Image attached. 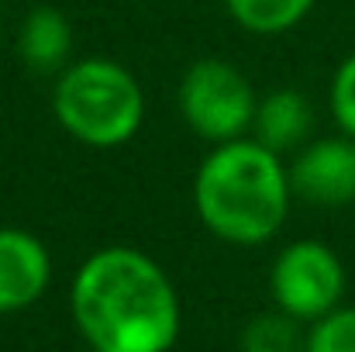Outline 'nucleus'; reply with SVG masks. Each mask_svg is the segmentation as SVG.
Segmentation results:
<instances>
[{"instance_id": "obj_1", "label": "nucleus", "mask_w": 355, "mask_h": 352, "mask_svg": "<svg viewBox=\"0 0 355 352\" xmlns=\"http://www.w3.org/2000/svg\"><path fill=\"white\" fill-rule=\"evenodd\" d=\"M69 311L94 352H169L180 335V297L169 273L131 245L83 259Z\"/></svg>"}, {"instance_id": "obj_2", "label": "nucleus", "mask_w": 355, "mask_h": 352, "mask_svg": "<svg viewBox=\"0 0 355 352\" xmlns=\"http://www.w3.org/2000/svg\"><path fill=\"white\" fill-rule=\"evenodd\" d=\"M293 187L286 162L252 135L214 145L193 176L204 228L228 245H266L286 225Z\"/></svg>"}, {"instance_id": "obj_3", "label": "nucleus", "mask_w": 355, "mask_h": 352, "mask_svg": "<svg viewBox=\"0 0 355 352\" xmlns=\"http://www.w3.org/2000/svg\"><path fill=\"white\" fill-rule=\"evenodd\" d=\"M52 111L66 135L90 149L128 145L145 121V90L114 59L69 62L52 87Z\"/></svg>"}, {"instance_id": "obj_4", "label": "nucleus", "mask_w": 355, "mask_h": 352, "mask_svg": "<svg viewBox=\"0 0 355 352\" xmlns=\"http://www.w3.org/2000/svg\"><path fill=\"white\" fill-rule=\"evenodd\" d=\"M176 101L187 128L211 145L245 138L259 108L252 80L225 59H197L183 73Z\"/></svg>"}, {"instance_id": "obj_5", "label": "nucleus", "mask_w": 355, "mask_h": 352, "mask_svg": "<svg viewBox=\"0 0 355 352\" xmlns=\"http://www.w3.org/2000/svg\"><path fill=\"white\" fill-rule=\"evenodd\" d=\"M345 266L328 242L297 238L279 249L269 269V294L279 311L297 321H321L345 297Z\"/></svg>"}, {"instance_id": "obj_6", "label": "nucleus", "mask_w": 355, "mask_h": 352, "mask_svg": "<svg viewBox=\"0 0 355 352\" xmlns=\"http://www.w3.org/2000/svg\"><path fill=\"white\" fill-rule=\"evenodd\" d=\"M293 197L314 208H345L355 204V138L324 135L311 138L286 162Z\"/></svg>"}, {"instance_id": "obj_7", "label": "nucleus", "mask_w": 355, "mask_h": 352, "mask_svg": "<svg viewBox=\"0 0 355 352\" xmlns=\"http://www.w3.org/2000/svg\"><path fill=\"white\" fill-rule=\"evenodd\" d=\"M52 280V255L38 235L0 228V315H17L42 301Z\"/></svg>"}, {"instance_id": "obj_8", "label": "nucleus", "mask_w": 355, "mask_h": 352, "mask_svg": "<svg viewBox=\"0 0 355 352\" xmlns=\"http://www.w3.org/2000/svg\"><path fill=\"white\" fill-rule=\"evenodd\" d=\"M311 128H314V108L300 90L286 87V90H272V94L259 97L252 138L262 142L266 149H272L276 156L297 152L300 145H307Z\"/></svg>"}, {"instance_id": "obj_9", "label": "nucleus", "mask_w": 355, "mask_h": 352, "mask_svg": "<svg viewBox=\"0 0 355 352\" xmlns=\"http://www.w3.org/2000/svg\"><path fill=\"white\" fill-rule=\"evenodd\" d=\"M17 56L31 73H62L73 56V24L59 7H35L17 28Z\"/></svg>"}, {"instance_id": "obj_10", "label": "nucleus", "mask_w": 355, "mask_h": 352, "mask_svg": "<svg viewBox=\"0 0 355 352\" xmlns=\"http://www.w3.org/2000/svg\"><path fill=\"white\" fill-rule=\"evenodd\" d=\"M318 0H225L228 14L252 35H283L293 31Z\"/></svg>"}, {"instance_id": "obj_11", "label": "nucleus", "mask_w": 355, "mask_h": 352, "mask_svg": "<svg viewBox=\"0 0 355 352\" xmlns=\"http://www.w3.org/2000/svg\"><path fill=\"white\" fill-rule=\"evenodd\" d=\"M304 321L290 318L286 311H266L241 328L238 349L241 352H304L307 335L300 332Z\"/></svg>"}, {"instance_id": "obj_12", "label": "nucleus", "mask_w": 355, "mask_h": 352, "mask_svg": "<svg viewBox=\"0 0 355 352\" xmlns=\"http://www.w3.org/2000/svg\"><path fill=\"white\" fill-rule=\"evenodd\" d=\"M304 352H355V308H335L314 321Z\"/></svg>"}, {"instance_id": "obj_13", "label": "nucleus", "mask_w": 355, "mask_h": 352, "mask_svg": "<svg viewBox=\"0 0 355 352\" xmlns=\"http://www.w3.org/2000/svg\"><path fill=\"white\" fill-rule=\"evenodd\" d=\"M328 108H331V117L338 124L342 135L355 138V52H349L335 76H331V90H328Z\"/></svg>"}]
</instances>
